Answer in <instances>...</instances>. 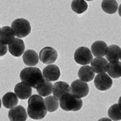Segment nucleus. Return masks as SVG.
Listing matches in <instances>:
<instances>
[{
	"label": "nucleus",
	"instance_id": "nucleus-1",
	"mask_svg": "<svg viewBox=\"0 0 121 121\" xmlns=\"http://www.w3.org/2000/svg\"><path fill=\"white\" fill-rule=\"evenodd\" d=\"M27 114L33 119H42L47 114L44 99L40 95H30L28 100Z\"/></svg>",
	"mask_w": 121,
	"mask_h": 121
},
{
	"label": "nucleus",
	"instance_id": "nucleus-2",
	"mask_svg": "<svg viewBox=\"0 0 121 121\" xmlns=\"http://www.w3.org/2000/svg\"><path fill=\"white\" fill-rule=\"evenodd\" d=\"M19 77L22 82H25V84L30 85L31 88H38L45 80L40 69L34 66H29L23 69L20 72Z\"/></svg>",
	"mask_w": 121,
	"mask_h": 121
},
{
	"label": "nucleus",
	"instance_id": "nucleus-3",
	"mask_svg": "<svg viewBox=\"0 0 121 121\" xmlns=\"http://www.w3.org/2000/svg\"><path fill=\"white\" fill-rule=\"evenodd\" d=\"M59 106L65 112H78L82 108L83 100L72 92H68L59 99Z\"/></svg>",
	"mask_w": 121,
	"mask_h": 121
},
{
	"label": "nucleus",
	"instance_id": "nucleus-4",
	"mask_svg": "<svg viewBox=\"0 0 121 121\" xmlns=\"http://www.w3.org/2000/svg\"><path fill=\"white\" fill-rule=\"evenodd\" d=\"M11 29L17 38H25L31 31L30 22L25 18H17L11 23Z\"/></svg>",
	"mask_w": 121,
	"mask_h": 121
},
{
	"label": "nucleus",
	"instance_id": "nucleus-5",
	"mask_svg": "<svg viewBox=\"0 0 121 121\" xmlns=\"http://www.w3.org/2000/svg\"><path fill=\"white\" fill-rule=\"evenodd\" d=\"M92 59V53L87 47L82 46L78 48L74 53L75 62L80 65H86L91 63Z\"/></svg>",
	"mask_w": 121,
	"mask_h": 121
},
{
	"label": "nucleus",
	"instance_id": "nucleus-6",
	"mask_svg": "<svg viewBox=\"0 0 121 121\" xmlns=\"http://www.w3.org/2000/svg\"><path fill=\"white\" fill-rule=\"evenodd\" d=\"M94 85L98 90L99 91H107L112 86V79L108 74L103 72V73H98L96 77H94Z\"/></svg>",
	"mask_w": 121,
	"mask_h": 121
},
{
	"label": "nucleus",
	"instance_id": "nucleus-7",
	"mask_svg": "<svg viewBox=\"0 0 121 121\" xmlns=\"http://www.w3.org/2000/svg\"><path fill=\"white\" fill-rule=\"evenodd\" d=\"M71 92L78 98L86 97L89 93V85L87 82H85L81 79L75 80L71 85Z\"/></svg>",
	"mask_w": 121,
	"mask_h": 121
},
{
	"label": "nucleus",
	"instance_id": "nucleus-8",
	"mask_svg": "<svg viewBox=\"0 0 121 121\" xmlns=\"http://www.w3.org/2000/svg\"><path fill=\"white\" fill-rule=\"evenodd\" d=\"M39 59L42 63L45 65H51L53 64L58 58V52L52 47H44L40 51L39 56Z\"/></svg>",
	"mask_w": 121,
	"mask_h": 121
},
{
	"label": "nucleus",
	"instance_id": "nucleus-9",
	"mask_svg": "<svg viewBox=\"0 0 121 121\" xmlns=\"http://www.w3.org/2000/svg\"><path fill=\"white\" fill-rule=\"evenodd\" d=\"M26 110L22 105H16L11 108L8 112V117L11 121H25L27 119Z\"/></svg>",
	"mask_w": 121,
	"mask_h": 121
},
{
	"label": "nucleus",
	"instance_id": "nucleus-10",
	"mask_svg": "<svg viewBox=\"0 0 121 121\" xmlns=\"http://www.w3.org/2000/svg\"><path fill=\"white\" fill-rule=\"evenodd\" d=\"M43 77L47 81H56L60 78V70L58 66L51 64L44 67L43 70Z\"/></svg>",
	"mask_w": 121,
	"mask_h": 121
},
{
	"label": "nucleus",
	"instance_id": "nucleus-11",
	"mask_svg": "<svg viewBox=\"0 0 121 121\" xmlns=\"http://www.w3.org/2000/svg\"><path fill=\"white\" fill-rule=\"evenodd\" d=\"M14 92L17 97L20 99H29L32 93V88L25 82H20L17 84L14 87Z\"/></svg>",
	"mask_w": 121,
	"mask_h": 121
},
{
	"label": "nucleus",
	"instance_id": "nucleus-12",
	"mask_svg": "<svg viewBox=\"0 0 121 121\" xmlns=\"http://www.w3.org/2000/svg\"><path fill=\"white\" fill-rule=\"evenodd\" d=\"M25 43L19 38H15L11 44H9L8 50L10 53L14 57H20L25 52Z\"/></svg>",
	"mask_w": 121,
	"mask_h": 121
},
{
	"label": "nucleus",
	"instance_id": "nucleus-13",
	"mask_svg": "<svg viewBox=\"0 0 121 121\" xmlns=\"http://www.w3.org/2000/svg\"><path fill=\"white\" fill-rule=\"evenodd\" d=\"M91 67L93 69L95 73H103L106 72L107 70V60L103 57H96L95 58L91 59Z\"/></svg>",
	"mask_w": 121,
	"mask_h": 121
},
{
	"label": "nucleus",
	"instance_id": "nucleus-14",
	"mask_svg": "<svg viewBox=\"0 0 121 121\" xmlns=\"http://www.w3.org/2000/svg\"><path fill=\"white\" fill-rule=\"evenodd\" d=\"M52 92L53 95L57 98V99H60L61 97L65 95V93L71 92V87L70 85L66 82L64 81H58L56 82L52 85Z\"/></svg>",
	"mask_w": 121,
	"mask_h": 121
},
{
	"label": "nucleus",
	"instance_id": "nucleus-15",
	"mask_svg": "<svg viewBox=\"0 0 121 121\" xmlns=\"http://www.w3.org/2000/svg\"><path fill=\"white\" fill-rule=\"evenodd\" d=\"M105 56L106 57L105 59L109 62L119 60L121 58V48L118 45L112 44L107 47Z\"/></svg>",
	"mask_w": 121,
	"mask_h": 121
},
{
	"label": "nucleus",
	"instance_id": "nucleus-16",
	"mask_svg": "<svg viewBox=\"0 0 121 121\" xmlns=\"http://www.w3.org/2000/svg\"><path fill=\"white\" fill-rule=\"evenodd\" d=\"M39 58L38 53L33 50H28L23 53V61L28 66L37 65L39 63Z\"/></svg>",
	"mask_w": 121,
	"mask_h": 121
},
{
	"label": "nucleus",
	"instance_id": "nucleus-17",
	"mask_svg": "<svg viewBox=\"0 0 121 121\" xmlns=\"http://www.w3.org/2000/svg\"><path fill=\"white\" fill-rule=\"evenodd\" d=\"M79 79L85 81V82H90L95 77V72H94L93 69L89 65H83L79 69V71L78 72Z\"/></svg>",
	"mask_w": 121,
	"mask_h": 121
},
{
	"label": "nucleus",
	"instance_id": "nucleus-18",
	"mask_svg": "<svg viewBox=\"0 0 121 121\" xmlns=\"http://www.w3.org/2000/svg\"><path fill=\"white\" fill-rule=\"evenodd\" d=\"M15 39V34L10 26H4L0 30V42L4 44H11Z\"/></svg>",
	"mask_w": 121,
	"mask_h": 121
},
{
	"label": "nucleus",
	"instance_id": "nucleus-19",
	"mask_svg": "<svg viewBox=\"0 0 121 121\" xmlns=\"http://www.w3.org/2000/svg\"><path fill=\"white\" fill-rule=\"evenodd\" d=\"M108 75L112 78H118L121 77V62L119 60L112 61L107 65Z\"/></svg>",
	"mask_w": 121,
	"mask_h": 121
},
{
	"label": "nucleus",
	"instance_id": "nucleus-20",
	"mask_svg": "<svg viewBox=\"0 0 121 121\" xmlns=\"http://www.w3.org/2000/svg\"><path fill=\"white\" fill-rule=\"evenodd\" d=\"M107 44L104 41H95L91 44V53L95 57H104L105 55L106 50H107Z\"/></svg>",
	"mask_w": 121,
	"mask_h": 121
},
{
	"label": "nucleus",
	"instance_id": "nucleus-21",
	"mask_svg": "<svg viewBox=\"0 0 121 121\" xmlns=\"http://www.w3.org/2000/svg\"><path fill=\"white\" fill-rule=\"evenodd\" d=\"M3 105L7 109H11L17 105L18 103V98L17 97L15 92H7L4 95L3 99Z\"/></svg>",
	"mask_w": 121,
	"mask_h": 121
},
{
	"label": "nucleus",
	"instance_id": "nucleus-22",
	"mask_svg": "<svg viewBox=\"0 0 121 121\" xmlns=\"http://www.w3.org/2000/svg\"><path fill=\"white\" fill-rule=\"evenodd\" d=\"M102 10L105 13L114 14L118 9V4L116 0H103L101 4Z\"/></svg>",
	"mask_w": 121,
	"mask_h": 121
},
{
	"label": "nucleus",
	"instance_id": "nucleus-23",
	"mask_svg": "<svg viewBox=\"0 0 121 121\" xmlns=\"http://www.w3.org/2000/svg\"><path fill=\"white\" fill-rule=\"evenodd\" d=\"M44 105L46 106L47 112H56L59 107V99L55 96H47L44 99Z\"/></svg>",
	"mask_w": 121,
	"mask_h": 121
},
{
	"label": "nucleus",
	"instance_id": "nucleus-24",
	"mask_svg": "<svg viewBox=\"0 0 121 121\" xmlns=\"http://www.w3.org/2000/svg\"><path fill=\"white\" fill-rule=\"evenodd\" d=\"M36 89H37V92H38L39 95H40L41 97H47L49 96L50 94H52V85L51 81L44 80V82L42 83L41 85Z\"/></svg>",
	"mask_w": 121,
	"mask_h": 121
},
{
	"label": "nucleus",
	"instance_id": "nucleus-25",
	"mask_svg": "<svg viewBox=\"0 0 121 121\" xmlns=\"http://www.w3.org/2000/svg\"><path fill=\"white\" fill-rule=\"evenodd\" d=\"M71 7L74 12L78 14H82L88 9V4L85 0H73Z\"/></svg>",
	"mask_w": 121,
	"mask_h": 121
},
{
	"label": "nucleus",
	"instance_id": "nucleus-26",
	"mask_svg": "<svg viewBox=\"0 0 121 121\" xmlns=\"http://www.w3.org/2000/svg\"><path fill=\"white\" fill-rule=\"evenodd\" d=\"M108 116L112 120L121 119V107L120 104H114L108 109Z\"/></svg>",
	"mask_w": 121,
	"mask_h": 121
},
{
	"label": "nucleus",
	"instance_id": "nucleus-27",
	"mask_svg": "<svg viewBox=\"0 0 121 121\" xmlns=\"http://www.w3.org/2000/svg\"><path fill=\"white\" fill-rule=\"evenodd\" d=\"M7 51H8L7 45L0 42V57L5 55L6 53H7Z\"/></svg>",
	"mask_w": 121,
	"mask_h": 121
},
{
	"label": "nucleus",
	"instance_id": "nucleus-28",
	"mask_svg": "<svg viewBox=\"0 0 121 121\" xmlns=\"http://www.w3.org/2000/svg\"><path fill=\"white\" fill-rule=\"evenodd\" d=\"M1 105H2V101H1V99H0V108H1Z\"/></svg>",
	"mask_w": 121,
	"mask_h": 121
},
{
	"label": "nucleus",
	"instance_id": "nucleus-29",
	"mask_svg": "<svg viewBox=\"0 0 121 121\" xmlns=\"http://www.w3.org/2000/svg\"><path fill=\"white\" fill-rule=\"evenodd\" d=\"M85 1H92V0H85Z\"/></svg>",
	"mask_w": 121,
	"mask_h": 121
},
{
	"label": "nucleus",
	"instance_id": "nucleus-30",
	"mask_svg": "<svg viewBox=\"0 0 121 121\" xmlns=\"http://www.w3.org/2000/svg\"><path fill=\"white\" fill-rule=\"evenodd\" d=\"M0 30H1V27H0Z\"/></svg>",
	"mask_w": 121,
	"mask_h": 121
}]
</instances>
